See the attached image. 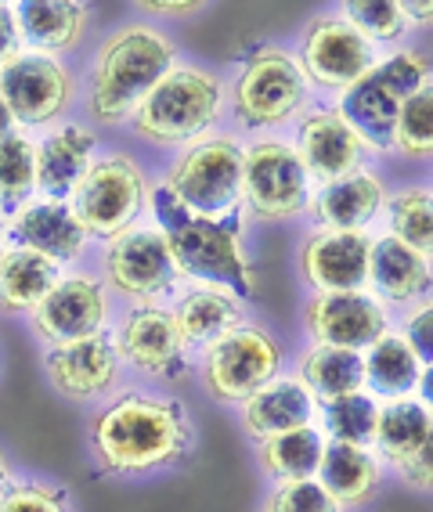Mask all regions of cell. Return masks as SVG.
Masks as SVG:
<instances>
[{"mask_svg":"<svg viewBox=\"0 0 433 512\" xmlns=\"http://www.w3.org/2000/svg\"><path fill=\"white\" fill-rule=\"evenodd\" d=\"M11 134V112H8V105H4V98H0V141L8 138Z\"/></svg>","mask_w":433,"mask_h":512,"instance_id":"obj_46","label":"cell"},{"mask_svg":"<svg viewBox=\"0 0 433 512\" xmlns=\"http://www.w3.org/2000/svg\"><path fill=\"white\" fill-rule=\"evenodd\" d=\"M55 285L58 264L33 249H15L0 260V307L4 311H37Z\"/></svg>","mask_w":433,"mask_h":512,"instance_id":"obj_27","label":"cell"},{"mask_svg":"<svg viewBox=\"0 0 433 512\" xmlns=\"http://www.w3.org/2000/svg\"><path fill=\"white\" fill-rule=\"evenodd\" d=\"M376 419L379 408L369 394H351L325 404V430H329V440H340V444L369 448L376 437Z\"/></svg>","mask_w":433,"mask_h":512,"instance_id":"obj_35","label":"cell"},{"mask_svg":"<svg viewBox=\"0 0 433 512\" xmlns=\"http://www.w3.org/2000/svg\"><path fill=\"white\" fill-rule=\"evenodd\" d=\"M242 192L253 213L268 220H286L307 206L311 177L296 156V148L264 141L242 156Z\"/></svg>","mask_w":433,"mask_h":512,"instance_id":"obj_10","label":"cell"},{"mask_svg":"<svg viewBox=\"0 0 433 512\" xmlns=\"http://www.w3.org/2000/svg\"><path fill=\"white\" fill-rule=\"evenodd\" d=\"M318 484L340 505H361L369 502L379 487V462L365 448L340 444V440H325Z\"/></svg>","mask_w":433,"mask_h":512,"instance_id":"obj_24","label":"cell"},{"mask_svg":"<svg viewBox=\"0 0 433 512\" xmlns=\"http://www.w3.org/2000/svg\"><path fill=\"white\" fill-rule=\"evenodd\" d=\"M426 76H430V58L401 51L390 62H379L372 73H365L354 87L343 91L340 116L358 134L361 145L387 152V148H394L401 105L423 87Z\"/></svg>","mask_w":433,"mask_h":512,"instance_id":"obj_4","label":"cell"},{"mask_svg":"<svg viewBox=\"0 0 433 512\" xmlns=\"http://www.w3.org/2000/svg\"><path fill=\"white\" fill-rule=\"evenodd\" d=\"M19 58V26H15V11L0 8V69Z\"/></svg>","mask_w":433,"mask_h":512,"instance_id":"obj_42","label":"cell"},{"mask_svg":"<svg viewBox=\"0 0 433 512\" xmlns=\"http://www.w3.org/2000/svg\"><path fill=\"white\" fill-rule=\"evenodd\" d=\"M304 69L322 87H354L376 69V51L347 19H318L307 29Z\"/></svg>","mask_w":433,"mask_h":512,"instance_id":"obj_12","label":"cell"},{"mask_svg":"<svg viewBox=\"0 0 433 512\" xmlns=\"http://www.w3.org/2000/svg\"><path fill=\"white\" fill-rule=\"evenodd\" d=\"M152 206H156V217L163 224V238L166 246H170L177 271H185V275L199 278V282L217 285V289L228 285L239 296L257 293V278H253V267L242 256L235 228H228L221 220H206L188 213L174 199L170 188H159L152 195Z\"/></svg>","mask_w":433,"mask_h":512,"instance_id":"obj_3","label":"cell"},{"mask_svg":"<svg viewBox=\"0 0 433 512\" xmlns=\"http://www.w3.org/2000/svg\"><path fill=\"white\" fill-rule=\"evenodd\" d=\"M116 350H120L123 361H130L145 375H181L185 339L177 332L174 314L159 311V307H145V311H134L123 321L120 336H116Z\"/></svg>","mask_w":433,"mask_h":512,"instance_id":"obj_18","label":"cell"},{"mask_svg":"<svg viewBox=\"0 0 433 512\" xmlns=\"http://www.w3.org/2000/svg\"><path fill=\"white\" fill-rule=\"evenodd\" d=\"M44 368L62 397L91 401V397L109 394L120 379V350L109 336H87L55 347L47 354Z\"/></svg>","mask_w":433,"mask_h":512,"instance_id":"obj_13","label":"cell"},{"mask_svg":"<svg viewBox=\"0 0 433 512\" xmlns=\"http://www.w3.org/2000/svg\"><path fill=\"white\" fill-rule=\"evenodd\" d=\"M369 282L390 300H415L433 285L430 264L426 256L408 249L405 242H397L394 235L372 242L369 253Z\"/></svg>","mask_w":433,"mask_h":512,"instance_id":"obj_25","label":"cell"},{"mask_svg":"<svg viewBox=\"0 0 433 512\" xmlns=\"http://www.w3.org/2000/svg\"><path fill=\"white\" fill-rule=\"evenodd\" d=\"M401 11H405V22H423V26L433 22V0H405Z\"/></svg>","mask_w":433,"mask_h":512,"instance_id":"obj_43","label":"cell"},{"mask_svg":"<svg viewBox=\"0 0 433 512\" xmlns=\"http://www.w3.org/2000/svg\"><path fill=\"white\" fill-rule=\"evenodd\" d=\"M347 22L369 40H397L405 33V11L397 0H351L347 4Z\"/></svg>","mask_w":433,"mask_h":512,"instance_id":"obj_37","label":"cell"},{"mask_svg":"<svg viewBox=\"0 0 433 512\" xmlns=\"http://www.w3.org/2000/svg\"><path fill=\"white\" fill-rule=\"evenodd\" d=\"M369 253L365 231H322L304 246V275L322 293H358L369 282Z\"/></svg>","mask_w":433,"mask_h":512,"instance_id":"obj_17","label":"cell"},{"mask_svg":"<svg viewBox=\"0 0 433 512\" xmlns=\"http://www.w3.org/2000/svg\"><path fill=\"white\" fill-rule=\"evenodd\" d=\"M145 11H152V15H195L199 11V4H166V0H159V4H141Z\"/></svg>","mask_w":433,"mask_h":512,"instance_id":"obj_44","label":"cell"},{"mask_svg":"<svg viewBox=\"0 0 433 512\" xmlns=\"http://www.w3.org/2000/svg\"><path fill=\"white\" fill-rule=\"evenodd\" d=\"M91 448L102 473L141 476L188 455L192 422L177 401L127 394L94 419Z\"/></svg>","mask_w":433,"mask_h":512,"instance_id":"obj_1","label":"cell"},{"mask_svg":"<svg viewBox=\"0 0 433 512\" xmlns=\"http://www.w3.org/2000/svg\"><path fill=\"white\" fill-rule=\"evenodd\" d=\"M105 267L120 293L141 296V300L166 293L177 278V264L163 231H123L120 238H112Z\"/></svg>","mask_w":433,"mask_h":512,"instance_id":"obj_14","label":"cell"},{"mask_svg":"<svg viewBox=\"0 0 433 512\" xmlns=\"http://www.w3.org/2000/svg\"><path fill=\"white\" fill-rule=\"evenodd\" d=\"M379 206H383V188L365 170H354L340 181L325 184L318 202H314L318 217L332 231H365L379 213Z\"/></svg>","mask_w":433,"mask_h":512,"instance_id":"obj_23","label":"cell"},{"mask_svg":"<svg viewBox=\"0 0 433 512\" xmlns=\"http://www.w3.org/2000/svg\"><path fill=\"white\" fill-rule=\"evenodd\" d=\"M300 375L304 386L311 390V397L318 401H340V397L361 394L365 386V357L358 350L343 347H314L311 354H304L300 361Z\"/></svg>","mask_w":433,"mask_h":512,"instance_id":"obj_28","label":"cell"},{"mask_svg":"<svg viewBox=\"0 0 433 512\" xmlns=\"http://www.w3.org/2000/svg\"><path fill=\"white\" fill-rule=\"evenodd\" d=\"M145 177L127 156H109L102 163H91L87 177L76 188V220L87 235L120 238L138 220L145 206Z\"/></svg>","mask_w":433,"mask_h":512,"instance_id":"obj_7","label":"cell"},{"mask_svg":"<svg viewBox=\"0 0 433 512\" xmlns=\"http://www.w3.org/2000/svg\"><path fill=\"white\" fill-rule=\"evenodd\" d=\"M307 325L325 347L369 350L387 336V314L365 293H322L307 303Z\"/></svg>","mask_w":433,"mask_h":512,"instance_id":"obj_15","label":"cell"},{"mask_svg":"<svg viewBox=\"0 0 433 512\" xmlns=\"http://www.w3.org/2000/svg\"><path fill=\"white\" fill-rule=\"evenodd\" d=\"M325 440L314 426L278 433L271 440H260V466L268 469L275 480H314L322 466Z\"/></svg>","mask_w":433,"mask_h":512,"instance_id":"obj_32","label":"cell"},{"mask_svg":"<svg viewBox=\"0 0 433 512\" xmlns=\"http://www.w3.org/2000/svg\"><path fill=\"white\" fill-rule=\"evenodd\" d=\"M419 394H423L426 408H433V365H426L423 375H419Z\"/></svg>","mask_w":433,"mask_h":512,"instance_id":"obj_45","label":"cell"},{"mask_svg":"<svg viewBox=\"0 0 433 512\" xmlns=\"http://www.w3.org/2000/svg\"><path fill=\"white\" fill-rule=\"evenodd\" d=\"M174 65V47L148 26H127L105 40L91 76V116L123 123L138 112L159 80Z\"/></svg>","mask_w":433,"mask_h":512,"instance_id":"obj_2","label":"cell"},{"mask_svg":"<svg viewBox=\"0 0 433 512\" xmlns=\"http://www.w3.org/2000/svg\"><path fill=\"white\" fill-rule=\"evenodd\" d=\"M405 343L412 347V354L423 361V365H433V307L412 314L405 325Z\"/></svg>","mask_w":433,"mask_h":512,"instance_id":"obj_41","label":"cell"},{"mask_svg":"<svg viewBox=\"0 0 433 512\" xmlns=\"http://www.w3.org/2000/svg\"><path fill=\"white\" fill-rule=\"evenodd\" d=\"M394 148L405 156H433V83H423L401 105L394 130Z\"/></svg>","mask_w":433,"mask_h":512,"instance_id":"obj_36","label":"cell"},{"mask_svg":"<svg viewBox=\"0 0 433 512\" xmlns=\"http://www.w3.org/2000/svg\"><path fill=\"white\" fill-rule=\"evenodd\" d=\"M8 491V462H4V455H0V494Z\"/></svg>","mask_w":433,"mask_h":512,"instance_id":"obj_47","label":"cell"},{"mask_svg":"<svg viewBox=\"0 0 433 512\" xmlns=\"http://www.w3.org/2000/svg\"><path fill=\"white\" fill-rule=\"evenodd\" d=\"M419 375H423V361L412 354L405 336H383L379 343L369 347L365 357V386H372L379 397L387 401H401V397L419 390Z\"/></svg>","mask_w":433,"mask_h":512,"instance_id":"obj_29","label":"cell"},{"mask_svg":"<svg viewBox=\"0 0 433 512\" xmlns=\"http://www.w3.org/2000/svg\"><path fill=\"white\" fill-rule=\"evenodd\" d=\"M282 365L278 343L257 325H239L228 336L213 339L203 361V383L217 401H249L268 386Z\"/></svg>","mask_w":433,"mask_h":512,"instance_id":"obj_6","label":"cell"},{"mask_svg":"<svg viewBox=\"0 0 433 512\" xmlns=\"http://www.w3.org/2000/svg\"><path fill=\"white\" fill-rule=\"evenodd\" d=\"M0 512H73V505L62 487L26 480V484H8V491L0 494Z\"/></svg>","mask_w":433,"mask_h":512,"instance_id":"obj_39","label":"cell"},{"mask_svg":"<svg viewBox=\"0 0 433 512\" xmlns=\"http://www.w3.org/2000/svg\"><path fill=\"white\" fill-rule=\"evenodd\" d=\"M296 156L304 163L307 177H318V181L332 184L340 177L354 174V166L361 159V141L347 119L340 112H314L304 119L300 127V148Z\"/></svg>","mask_w":433,"mask_h":512,"instance_id":"obj_19","label":"cell"},{"mask_svg":"<svg viewBox=\"0 0 433 512\" xmlns=\"http://www.w3.org/2000/svg\"><path fill=\"white\" fill-rule=\"evenodd\" d=\"M174 321L188 347H199V343H213L228 336L231 329H239V303L221 289H195L177 303Z\"/></svg>","mask_w":433,"mask_h":512,"instance_id":"obj_30","label":"cell"},{"mask_svg":"<svg viewBox=\"0 0 433 512\" xmlns=\"http://www.w3.org/2000/svg\"><path fill=\"white\" fill-rule=\"evenodd\" d=\"M0 98L11 119L40 127L51 123L69 101V76L51 55H19L0 69Z\"/></svg>","mask_w":433,"mask_h":512,"instance_id":"obj_11","label":"cell"},{"mask_svg":"<svg viewBox=\"0 0 433 512\" xmlns=\"http://www.w3.org/2000/svg\"><path fill=\"white\" fill-rule=\"evenodd\" d=\"M0 260H4V249H0Z\"/></svg>","mask_w":433,"mask_h":512,"instance_id":"obj_48","label":"cell"},{"mask_svg":"<svg viewBox=\"0 0 433 512\" xmlns=\"http://www.w3.org/2000/svg\"><path fill=\"white\" fill-rule=\"evenodd\" d=\"M311 415L314 397L300 379H271L249 401H242V426L257 440H271L278 433L311 426Z\"/></svg>","mask_w":433,"mask_h":512,"instance_id":"obj_20","label":"cell"},{"mask_svg":"<svg viewBox=\"0 0 433 512\" xmlns=\"http://www.w3.org/2000/svg\"><path fill=\"white\" fill-rule=\"evenodd\" d=\"M390 235L419 256H433V195L401 192L390 202Z\"/></svg>","mask_w":433,"mask_h":512,"instance_id":"obj_34","label":"cell"},{"mask_svg":"<svg viewBox=\"0 0 433 512\" xmlns=\"http://www.w3.org/2000/svg\"><path fill=\"white\" fill-rule=\"evenodd\" d=\"M166 188L188 213L221 220L242 195V152L231 141H206L170 170Z\"/></svg>","mask_w":433,"mask_h":512,"instance_id":"obj_8","label":"cell"},{"mask_svg":"<svg viewBox=\"0 0 433 512\" xmlns=\"http://www.w3.org/2000/svg\"><path fill=\"white\" fill-rule=\"evenodd\" d=\"M11 238L19 246L33 249V253L47 256V260H76L83 253V238L87 231L80 228L76 213L65 202H37L15 217L11 224Z\"/></svg>","mask_w":433,"mask_h":512,"instance_id":"obj_21","label":"cell"},{"mask_svg":"<svg viewBox=\"0 0 433 512\" xmlns=\"http://www.w3.org/2000/svg\"><path fill=\"white\" fill-rule=\"evenodd\" d=\"M105 314H109V307H105L102 285L94 278H65L33 311V325L51 347H62V343L98 336Z\"/></svg>","mask_w":433,"mask_h":512,"instance_id":"obj_16","label":"cell"},{"mask_svg":"<svg viewBox=\"0 0 433 512\" xmlns=\"http://www.w3.org/2000/svg\"><path fill=\"white\" fill-rule=\"evenodd\" d=\"M307 80L300 65L282 51H257L235 83V112L249 127L286 123L304 105Z\"/></svg>","mask_w":433,"mask_h":512,"instance_id":"obj_9","label":"cell"},{"mask_svg":"<svg viewBox=\"0 0 433 512\" xmlns=\"http://www.w3.org/2000/svg\"><path fill=\"white\" fill-rule=\"evenodd\" d=\"M217 112H221V83L199 69H170L138 105L134 127L148 141L181 145L210 130Z\"/></svg>","mask_w":433,"mask_h":512,"instance_id":"obj_5","label":"cell"},{"mask_svg":"<svg viewBox=\"0 0 433 512\" xmlns=\"http://www.w3.org/2000/svg\"><path fill=\"white\" fill-rule=\"evenodd\" d=\"M87 11L76 0H22L15 8V26L26 33V40L33 47L44 51H62L73 47L83 33Z\"/></svg>","mask_w":433,"mask_h":512,"instance_id":"obj_26","label":"cell"},{"mask_svg":"<svg viewBox=\"0 0 433 512\" xmlns=\"http://www.w3.org/2000/svg\"><path fill=\"white\" fill-rule=\"evenodd\" d=\"M397 469H401V476H405L412 487L433 494V422H430V433H426V440L419 444V451H415L408 462H401Z\"/></svg>","mask_w":433,"mask_h":512,"instance_id":"obj_40","label":"cell"},{"mask_svg":"<svg viewBox=\"0 0 433 512\" xmlns=\"http://www.w3.org/2000/svg\"><path fill=\"white\" fill-rule=\"evenodd\" d=\"M94 134L83 127H62L55 138H47L37 148V188L51 202H62L76 195L80 181L91 170Z\"/></svg>","mask_w":433,"mask_h":512,"instance_id":"obj_22","label":"cell"},{"mask_svg":"<svg viewBox=\"0 0 433 512\" xmlns=\"http://www.w3.org/2000/svg\"><path fill=\"white\" fill-rule=\"evenodd\" d=\"M268 512H343L318 480H286L268 498Z\"/></svg>","mask_w":433,"mask_h":512,"instance_id":"obj_38","label":"cell"},{"mask_svg":"<svg viewBox=\"0 0 433 512\" xmlns=\"http://www.w3.org/2000/svg\"><path fill=\"white\" fill-rule=\"evenodd\" d=\"M37 188V148L19 134L0 141V210L15 213Z\"/></svg>","mask_w":433,"mask_h":512,"instance_id":"obj_33","label":"cell"},{"mask_svg":"<svg viewBox=\"0 0 433 512\" xmlns=\"http://www.w3.org/2000/svg\"><path fill=\"white\" fill-rule=\"evenodd\" d=\"M430 408L423 401H412V397H401V401H387V408H379V419H376V444L383 451L387 462L401 466L408 458L419 451V444L426 440L430 433Z\"/></svg>","mask_w":433,"mask_h":512,"instance_id":"obj_31","label":"cell"}]
</instances>
